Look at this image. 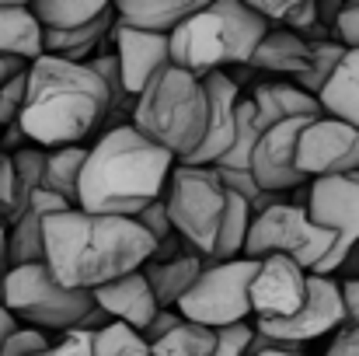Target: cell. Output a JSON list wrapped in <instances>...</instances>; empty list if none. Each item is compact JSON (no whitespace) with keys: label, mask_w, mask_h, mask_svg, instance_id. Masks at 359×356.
Returning <instances> with one entry per match:
<instances>
[{"label":"cell","mask_w":359,"mask_h":356,"mask_svg":"<svg viewBox=\"0 0 359 356\" xmlns=\"http://www.w3.org/2000/svg\"><path fill=\"white\" fill-rule=\"evenodd\" d=\"M154 251L157 241L126 217H98L70 206L46 224V265L70 290L95 294L140 272Z\"/></svg>","instance_id":"6da1fadb"},{"label":"cell","mask_w":359,"mask_h":356,"mask_svg":"<svg viewBox=\"0 0 359 356\" xmlns=\"http://www.w3.org/2000/svg\"><path fill=\"white\" fill-rule=\"evenodd\" d=\"M178 161L154 140H147L133 122L102 133L91 147L77 210L98 217H126L136 220L150 203L164 199L171 171Z\"/></svg>","instance_id":"7a4b0ae2"},{"label":"cell","mask_w":359,"mask_h":356,"mask_svg":"<svg viewBox=\"0 0 359 356\" xmlns=\"http://www.w3.org/2000/svg\"><path fill=\"white\" fill-rule=\"evenodd\" d=\"M109 112L112 95L88 63H67L60 56H42L32 63L21 126L35 147H81V140L109 122Z\"/></svg>","instance_id":"3957f363"},{"label":"cell","mask_w":359,"mask_h":356,"mask_svg":"<svg viewBox=\"0 0 359 356\" xmlns=\"http://www.w3.org/2000/svg\"><path fill=\"white\" fill-rule=\"evenodd\" d=\"M269 32L272 25L255 11V4L213 0L171 35V63L196 77L220 74L224 67H251Z\"/></svg>","instance_id":"277c9868"},{"label":"cell","mask_w":359,"mask_h":356,"mask_svg":"<svg viewBox=\"0 0 359 356\" xmlns=\"http://www.w3.org/2000/svg\"><path fill=\"white\" fill-rule=\"evenodd\" d=\"M147 140L161 143L178 164H185L210 133V91L206 77H196L168 63L136 98L129 119Z\"/></svg>","instance_id":"5b68a950"},{"label":"cell","mask_w":359,"mask_h":356,"mask_svg":"<svg viewBox=\"0 0 359 356\" xmlns=\"http://www.w3.org/2000/svg\"><path fill=\"white\" fill-rule=\"evenodd\" d=\"M0 304L14 318L28 322V329L63 336L88 318V311L95 308V294L63 286L46 262H35V265L11 269L4 276Z\"/></svg>","instance_id":"8992f818"},{"label":"cell","mask_w":359,"mask_h":356,"mask_svg":"<svg viewBox=\"0 0 359 356\" xmlns=\"http://www.w3.org/2000/svg\"><path fill=\"white\" fill-rule=\"evenodd\" d=\"M164 203H168L175 231L199 255L213 258L227 210H231V189L220 182V175L213 168L178 164L171 171L168 189H164Z\"/></svg>","instance_id":"52a82bcc"},{"label":"cell","mask_w":359,"mask_h":356,"mask_svg":"<svg viewBox=\"0 0 359 356\" xmlns=\"http://www.w3.org/2000/svg\"><path fill=\"white\" fill-rule=\"evenodd\" d=\"M332 248H335L332 231L318 228L311 220L307 206L283 203L251 220V235H248L241 258L262 262L269 255H286V258L300 262L307 272H318L325 265V258L332 255Z\"/></svg>","instance_id":"ba28073f"},{"label":"cell","mask_w":359,"mask_h":356,"mask_svg":"<svg viewBox=\"0 0 359 356\" xmlns=\"http://www.w3.org/2000/svg\"><path fill=\"white\" fill-rule=\"evenodd\" d=\"M258 276V262L234 258V262H213L199 283L182 297L178 311L185 322L206 325V329H234L244 325L251 315V283Z\"/></svg>","instance_id":"9c48e42d"},{"label":"cell","mask_w":359,"mask_h":356,"mask_svg":"<svg viewBox=\"0 0 359 356\" xmlns=\"http://www.w3.org/2000/svg\"><path fill=\"white\" fill-rule=\"evenodd\" d=\"M307 213L318 228L332 231L335 248L314 276H335L339 265L359 244V171L318 178L307 189Z\"/></svg>","instance_id":"30bf717a"},{"label":"cell","mask_w":359,"mask_h":356,"mask_svg":"<svg viewBox=\"0 0 359 356\" xmlns=\"http://www.w3.org/2000/svg\"><path fill=\"white\" fill-rule=\"evenodd\" d=\"M346 329V304H342V286L335 276H314L311 272V294L300 315L286 322H255V332L283 343V346H304L314 343L328 332Z\"/></svg>","instance_id":"8fae6325"},{"label":"cell","mask_w":359,"mask_h":356,"mask_svg":"<svg viewBox=\"0 0 359 356\" xmlns=\"http://www.w3.org/2000/svg\"><path fill=\"white\" fill-rule=\"evenodd\" d=\"M297 168L307 182L359 171V129L339 119H314L297 147Z\"/></svg>","instance_id":"7c38bea8"},{"label":"cell","mask_w":359,"mask_h":356,"mask_svg":"<svg viewBox=\"0 0 359 356\" xmlns=\"http://www.w3.org/2000/svg\"><path fill=\"white\" fill-rule=\"evenodd\" d=\"M307 294L311 272L286 255H269L258 262V276L251 283V315L258 322H286L300 315Z\"/></svg>","instance_id":"4fadbf2b"},{"label":"cell","mask_w":359,"mask_h":356,"mask_svg":"<svg viewBox=\"0 0 359 356\" xmlns=\"http://www.w3.org/2000/svg\"><path fill=\"white\" fill-rule=\"evenodd\" d=\"M311 122L314 119H286V122H276L262 133V140L255 147L251 171L265 192H297V189L311 185L307 175L297 168V147H300V136Z\"/></svg>","instance_id":"5bb4252c"},{"label":"cell","mask_w":359,"mask_h":356,"mask_svg":"<svg viewBox=\"0 0 359 356\" xmlns=\"http://www.w3.org/2000/svg\"><path fill=\"white\" fill-rule=\"evenodd\" d=\"M206 91H210V133H206L203 147L185 161L189 168H217L238 140V116L241 102H244L238 81L227 70H220V74L206 77Z\"/></svg>","instance_id":"9a60e30c"},{"label":"cell","mask_w":359,"mask_h":356,"mask_svg":"<svg viewBox=\"0 0 359 356\" xmlns=\"http://www.w3.org/2000/svg\"><path fill=\"white\" fill-rule=\"evenodd\" d=\"M112 42H116V53L122 60V74H126V88H129L133 98H140L143 88L171 63V35L136 32V28L119 25V18H116Z\"/></svg>","instance_id":"2e32d148"},{"label":"cell","mask_w":359,"mask_h":356,"mask_svg":"<svg viewBox=\"0 0 359 356\" xmlns=\"http://www.w3.org/2000/svg\"><path fill=\"white\" fill-rule=\"evenodd\" d=\"M63 210H70V199H63L49 189L35 192L28 210L7 231V262H11V269L46 262V224H49V217H56Z\"/></svg>","instance_id":"e0dca14e"},{"label":"cell","mask_w":359,"mask_h":356,"mask_svg":"<svg viewBox=\"0 0 359 356\" xmlns=\"http://www.w3.org/2000/svg\"><path fill=\"white\" fill-rule=\"evenodd\" d=\"M95 304H98L112 322L136 329L140 336L150 329V322H154L157 311H161V301H157L150 279L143 276V269L122 276V279L102 286V290H95Z\"/></svg>","instance_id":"ac0fdd59"},{"label":"cell","mask_w":359,"mask_h":356,"mask_svg":"<svg viewBox=\"0 0 359 356\" xmlns=\"http://www.w3.org/2000/svg\"><path fill=\"white\" fill-rule=\"evenodd\" d=\"M196 11H203V0H119L116 4L119 25L150 35H175Z\"/></svg>","instance_id":"d6986e66"},{"label":"cell","mask_w":359,"mask_h":356,"mask_svg":"<svg viewBox=\"0 0 359 356\" xmlns=\"http://www.w3.org/2000/svg\"><path fill=\"white\" fill-rule=\"evenodd\" d=\"M251 102L258 109L262 126H276L286 119H325L321 98L307 95L300 84H286V81H272V84H255Z\"/></svg>","instance_id":"ffe728a7"},{"label":"cell","mask_w":359,"mask_h":356,"mask_svg":"<svg viewBox=\"0 0 359 356\" xmlns=\"http://www.w3.org/2000/svg\"><path fill=\"white\" fill-rule=\"evenodd\" d=\"M0 56L28 63L46 56V28L28 4H0Z\"/></svg>","instance_id":"44dd1931"},{"label":"cell","mask_w":359,"mask_h":356,"mask_svg":"<svg viewBox=\"0 0 359 356\" xmlns=\"http://www.w3.org/2000/svg\"><path fill=\"white\" fill-rule=\"evenodd\" d=\"M210 265H213V258L192 251V255H182V258H175V262H164V265L147 262V265H143V276L150 279V286H154L161 308H178L182 297L199 283V276H203Z\"/></svg>","instance_id":"7402d4cb"},{"label":"cell","mask_w":359,"mask_h":356,"mask_svg":"<svg viewBox=\"0 0 359 356\" xmlns=\"http://www.w3.org/2000/svg\"><path fill=\"white\" fill-rule=\"evenodd\" d=\"M251 67H255V70H269V74H286V77L297 81V77H304V74L311 70V46H307L304 35H297V32L272 28V32L262 39V46H258Z\"/></svg>","instance_id":"603a6c76"},{"label":"cell","mask_w":359,"mask_h":356,"mask_svg":"<svg viewBox=\"0 0 359 356\" xmlns=\"http://www.w3.org/2000/svg\"><path fill=\"white\" fill-rule=\"evenodd\" d=\"M112 28H116V4L91 25L70 32H46V56H60L67 63H88L91 53H98L102 42L112 39Z\"/></svg>","instance_id":"cb8c5ba5"},{"label":"cell","mask_w":359,"mask_h":356,"mask_svg":"<svg viewBox=\"0 0 359 356\" xmlns=\"http://www.w3.org/2000/svg\"><path fill=\"white\" fill-rule=\"evenodd\" d=\"M321 109L328 119L349 122L359 129V49H349L346 60L339 63L335 77L321 91Z\"/></svg>","instance_id":"d4e9b609"},{"label":"cell","mask_w":359,"mask_h":356,"mask_svg":"<svg viewBox=\"0 0 359 356\" xmlns=\"http://www.w3.org/2000/svg\"><path fill=\"white\" fill-rule=\"evenodd\" d=\"M109 7H112L109 0H39V4H32V11L46 32H70V28L91 25Z\"/></svg>","instance_id":"484cf974"},{"label":"cell","mask_w":359,"mask_h":356,"mask_svg":"<svg viewBox=\"0 0 359 356\" xmlns=\"http://www.w3.org/2000/svg\"><path fill=\"white\" fill-rule=\"evenodd\" d=\"M88 157H91V147H63V150H49V161H46V182L42 189L77 203V192H81V178H84V168H88Z\"/></svg>","instance_id":"4316f807"},{"label":"cell","mask_w":359,"mask_h":356,"mask_svg":"<svg viewBox=\"0 0 359 356\" xmlns=\"http://www.w3.org/2000/svg\"><path fill=\"white\" fill-rule=\"evenodd\" d=\"M262 133H265V126H262V119H258L255 102L244 98V102H241V116H238V140H234L231 154L217 164V171H220V175H255V171H251V161H255V147H258Z\"/></svg>","instance_id":"83f0119b"},{"label":"cell","mask_w":359,"mask_h":356,"mask_svg":"<svg viewBox=\"0 0 359 356\" xmlns=\"http://www.w3.org/2000/svg\"><path fill=\"white\" fill-rule=\"evenodd\" d=\"M217 343H220L217 329H206V325H196V322H182L171 336L154 343V356H213Z\"/></svg>","instance_id":"f1b7e54d"},{"label":"cell","mask_w":359,"mask_h":356,"mask_svg":"<svg viewBox=\"0 0 359 356\" xmlns=\"http://www.w3.org/2000/svg\"><path fill=\"white\" fill-rule=\"evenodd\" d=\"M255 11L272 25L297 35H307L314 25H321V4L318 0H286V4H255Z\"/></svg>","instance_id":"f546056e"},{"label":"cell","mask_w":359,"mask_h":356,"mask_svg":"<svg viewBox=\"0 0 359 356\" xmlns=\"http://www.w3.org/2000/svg\"><path fill=\"white\" fill-rule=\"evenodd\" d=\"M95 356H154V346H150L136 329L112 322L105 332H98Z\"/></svg>","instance_id":"4dcf8cb0"},{"label":"cell","mask_w":359,"mask_h":356,"mask_svg":"<svg viewBox=\"0 0 359 356\" xmlns=\"http://www.w3.org/2000/svg\"><path fill=\"white\" fill-rule=\"evenodd\" d=\"M32 70V67H28ZM28 70L21 77H14L4 91H0V126H14L21 122V112H25V102H28Z\"/></svg>","instance_id":"1f68e13d"},{"label":"cell","mask_w":359,"mask_h":356,"mask_svg":"<svg viewBox=\"0 0 359 356\" xmlns=\"http://www.w3.org/2000/svg\"><path fill=\"white\" fill-rule=\"evenodd\" d=\"M136 224L154 237L157 244H161V241H168L171 235H178V231H175V224H171V213H168V203H164V199L150 203V206L136 217Z\"/></svg>","instance_id":"d6a6232c"},{"label":"cell","mask_w":359,"mask_h":356,"mask_svg":"<svg viewBox=\"0 0 359 356\" xmlns=\"http://www.w3.org/2000/svg\"><path fill=\"white\" fill-rule=\"evenodd\" d=\"M49 346H53V339H49L46 332H35V329H18V332L7 339V346H4V353H0V356H32V353L49 350Z\"/></svg>","instance_id":"836d02e7"},{"label":"cell","mask_w":359,"mask_h":356,"mask_svg":"<svg viewBox=\"0 0 359 356\" xmlns=\"http://www.w3.org/2000/svg\"><path fill=\"white\" fill-rule=\"evenodd\" d=\"M255 339V325H234V329H220V343L213 356H248V346Z\"/></svg>","instance_id":"e575fe53"},{"label":"cell","mask_w":359,"mask_h":356,"mask_svg":"<svg viewBox=\"0 0 359 356\" xmlns=\"http://www.w3.org/2000/svg\"><path fill=\"white\" fill-rule=\"evenodd\" d=\"M182 322H185V318H182V311H178V308H161V311H157V318L150 322V329L143 332V339L154 346V343H161L164 336H171Z\"/></svg>","instance_id":"d590c367"},{"label":"cell","mask_w":359,"mask_h":356,"mask_svg":"<svg viewBox=\"0 0 359 356\" xmlns=\"http://www.w3.org/2000/svg\"><path fill=\"white\" fill-rule=\"evenodd\" d=\"M335 39L346 49H359V4H349L342 11V18L335 21Z\"/></svg>","instance_id":"8d00e7d4"},{"label":"cell","mask_w":359,"mask_h":356,"mask_svg":"<svg viewBox=\"0 0 359 356\" xmlns=\"http://www.w3.org/2000/svg\"><path fill=\"white\" fill-rule=\"evenodd\" d=\"M196 248L185 241L182 235H171L168 241H161L157 244V251H154V258L150 262H157V265H164V262H175V258H182V255H192Z\"/></svg>","instance_id":"74e56055"},{"label":"cell","mask_w":359,"mask_h":356,"mask_svg":"<svg viewBox=\"0 0 359 356\" xmlns=\"http://www.w3.org/2000/svg\"><path fill=\"white\" fill-rule=\"evenodd\" d=\"M342 286V304H346V329H359V279L339 283Z\"/></svg>","instance_id":"f35d334b"},{"label":"cell","mask_w":359,"mask_h":356,"mask_svg":"<svg viewBox=\"0 0 359 356\" xmlns=\"http://www.w3.org/2000/svg\"><path fill=\"white\" fill-rule=\"evenodd\" d=\"M325 356H359V329H342Z\"/></svg>","instance_id":"ab89813d"},{"label":"cell","mask_w":359,"mask_h":356,"mask_svg":"<svg viewBox=\"0 0 359 356\" xmlns=\"http://www.w3.org/2000/svg\"><path fill=\"white\" fill-rule=\"evenodd\" d=\"M28 67H32L28 60H18V56H0V91H4L14 77H21Z\"/></svg>","instance_id":"60d3db41"},{"label":"cell","mask_w":359,"mask_h":356,"mask_svg":"<svg viewBox=\"0 0 359 356\" xmlns=\"http://www.w3.org/2000/svg\"><path fill=\"white\" fill-rule=\"evenodd\" d=\"M335 279L339 283H349V279H359V244L349 251V258L339 265V272H335Z\"/></svg>","instance_id":"b9f144b4"},{"label":"cell","mask_w":359,"mask_h":356,"mask_svg":"<svg viewBox=\"0 0 359 356\" xmlns=\"http://www.w3.org/2000/svg\"><path fill=\"white\" fill-rule=\"evenodd\" d=\"M14 332H18V318L0 304V353H4V346H7V339H11Z\"/></svg>","instance_id":"7bdbcfd3"},{"label":"cell","mask_w":359,"mask_h":356,"mask_svg":"<svg viewBox=\"0 0 359 356\" xmlns=\"http://www.w3.org/2000/svg\"><path fill=\"white\" fill-rule=\"evenodd\" d=\"M11 272V262H7V231L0 228V286H4V276Z\"/></svg>","instance_id":"ee69618b"},{"label":"cell","mask_w":359,"mask_h":356,"mask_svg":"<svg viewBox=\"0 0 359 356\" xmlns=\"http://www.w3.org/2000/svg\"><path fill=\"white\" fill-rule=\"evenodd\" d=\"M258 356H307L304 350H269V353H258Z\"/></svg>","instance_id":"f6af8a7d"},{"label":"cell","mask_w":359,"mask_h":356,"mask_svg":"<svg viewBox=\"0 0 359 356\" xmlns=\"http://www.w3.org/2000/svg\"><path fill=\"white\" fill-rule=\"evenodd\" d=\"M7 157H11V154H7V147H4V126H0V164H4Z\"/></svg>","instance_id":"bcb514c9"}]
</instances>
